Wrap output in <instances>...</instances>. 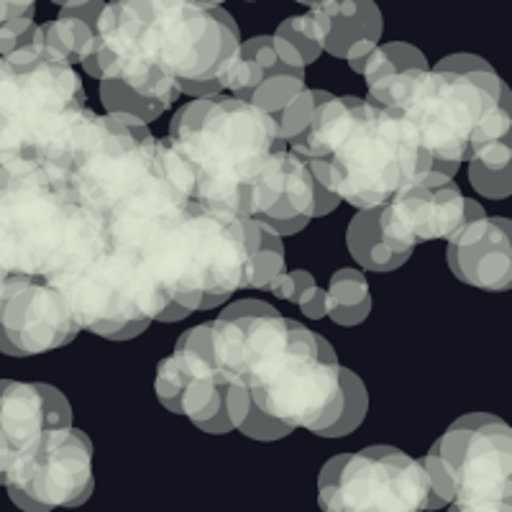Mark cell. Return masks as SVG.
<instances>
[{
    "mask_svg": "<svg viewBox=\"0 0 512 512\" xmlns=\"http://www.w3.org/2000/svg\"><path fill=\"white\" fill-rule=\"evenodd\" d=\"M341 387H344V410L338 415L336 423L323 433V438H344L349 433H354L364 418H367L369 410V392L361 382V377L351 369L341 367Z\"/></svg>",
    "mask_w": 512,
    "mask_h": 512,
    "instance_id": "4316f807",
    "label": "cell"
},
{
    "mask_svg": "<svg viewBox=\"0 0 512 512\" xmlns=\"http://www.w3.org/2000/svg\"><path fill=\"white\" fill-rule=\"evenodd\" d=\"M292 152V149H290ZM315 208V180L310 175V167L300 154H290V167H287V180L282 187L277 203L264 213V221H295V218H310L313 221Z\"/></svg>",
    "mask_w": 512,
    "mask_h": 512,
    "instance_id": "cb8c5ba5",
    "label": "cell"
},
{
    "mask_svg": "<svg viewBox=\"0 0 512 512\" xmlns=\"http://www.w3.org/2000/svg\"><path fill=\"white\" fill-rule=\"evenodd\" d=\"M103 246L100 223L59 182L31 175L0 185V282L52 280Z\"/></svg>",
    "mask_w": 512,
    "mask_h": 512,
    "instance_id": "ba28073f",
    "label": "cell"
},
{
    "mask_svg": "<svg viewBox=\"0 0 512 512\" xmlns=\"http://www.w3.org/2000/svg\"><path fill=\"white\" fill-rule=\"evenodd\" d=\"M236 431L244 433L246 438H254V441H280V438H287L290 433H295L292 428H287V425L277 423V420H272L269 415H264L262 410L256 408L254 402L249 405L246 418L241 420V425Z\"/></svg>",
    "mask_w": 512,
    "mask_h": 512,
    "instance_id": "d6a6232c",
    "label": "cell"
},
{
    "mask_svg": "<svg viewBox=\"0 0 512 512\" xmlns=\"http://www.w3.org/2000/svg\"><path fill=\"white\" fill-rule=\"evenodd\" d=\"M315 285V277L308 272V269H292V272H280L269 282L267 290L272 292L274 297L280 300H287V303H297L300 295H303L308 287Z\"/></svg>",
    "mask_w": 512,
    "mask_h": 512,
    "instance_id": "836d02e7",
    "label": "cell"
},
{
    "mask_svg": "<svg viewBox=\"0 0 512 512\" xmlns=\"http://www.w3.org/2000/svg\"><path fill=\"white\" fill-rule=\"evenodd\" d=\"M466 162H477L479 167L492 169V172H502V169L512 167V144L510 136L497 141H487V144L477 146L472 152V157L466 159Z\"/></svg>",
    "mask_w": 512,
    "mask_h": 512,
    "instance_id": "e575fe53",
    "label": "cell"
},
{
    "mask_svg": "<svg viewBox=\"0 0 512 512\" xmlns=\"http://www.w3.org/2000/svg\"><path fill=\"white\" fill-rule=\"evenodd\" d=\"M277 308H272L269 303L259 300V297H246V300H233L231 305H226L218 318L228 320V318H249V315H274Z\"/></svg>",
    "mask_w": 512,
    "mask_h": 512,
    "instance_id": "f35d334b",
    "label": "cell"
},
{
    "mask_svg": "<svg viewBox=\"0 0 512 512\" xmlns=\"http://www.w3.org/2000/svg\"><path fill=\"white\" fill-rule=\"evenodd\" d=\"M169 297L187 310H213L249 287L251 251L244 218L190 205L141 246Z\"/></svg>",
    "mask_w": 512,
    "mask_h": 512,
    "instance_id": "9c48e42d",
    "label": "cell"
},
{
    "mask_svg": "<svg viewBox=\"0 0 512 512\" xmlns=\"http://www.w3.org/2000/svg\"><path fill=\"white\" fill-rule=\"evenodd\" d=\"M34 31V16H21L13 18V21H6V24L0 26V57H6V54L31 44L34 41Z\"/></svg>",
    "mask_w": 512,
    "mask_h": 512,
    "instance_id": "d590c367",
    "label": "cell"
},
{
    "mask_svg": "<svg viewBox=\"0 0 512 512\" xmlns=\"http://www.w3.org/2000/svg\"><path fill=\"white\" fill-rule=\"evenodd\" d=\"M328 31H331L328 13L323 11V6H313L308 8V13L285 18V21L277 26L274 34L282 36L285 41H290L292 47L297 49V54L303 57L305 67H308V64L318 62V57L323 54Z\"/></svg>",
    "mask_w": 512,
    "mask_h": 512,
    "instance_id": "d4e9b609",
    "label": "cell"
},
{
    "mask_svg": "<svg viewBox=\"0 0 512 512\" xmlns=\"http://www.w3.org/2000/svg\"><path fill=\"white\" fill-rule=\"evenodd\" d=\"M305 88H308V85H305V77L267 75L259 82V88L251 93L249 103H254L256 108H262L269 116H277V113H280L290 100H295L297 95L303 93Z\"/></svg>",
    "mask_w": 512,
    "mask_h": 512,
    "instance_id": "f546056e",
    "label": "cell"
},
{
    "mask_svg": "<svg viewBox=\"0 0 512 512\" xmlns=\"http://www.w3.org/2000/svg\"><path fill=\"white\" fill-rule=\"evenodd\" d=\"M154 390L169 413L185 415L200 431L213 436L233 431L226 410V379L213 359L210 323L177 338L175 351L159 361Z\"/></svg>",
    "mask_w": 512,
    "mask_h": 512,
    "instance_id": "5bb4252c",
    "label": "cell"
},
{
    "mask_svg": "<svg viewBox=\"0 0 512 512\" xmlns=\"http://www.w3.org/2000/svg\"><path fill=\"white\" fill-rule=\"evenodd\" d=\"M341 205V198L338 195H333L331 190H326V187L320 185V182H315V208H313V218L318 216H328V213H333V210Z\"/></svg>",
    "mask_w": 512,
    "mask_h": 512,
    "instance_id": "60d3db41",
    "label": "cell"
},
{
    "mask_svg": "<svg viewBox=\"0 0 512 512\" xmlns=\"http://www.w3.org/2000/svg\"><path fill=\"white\" fill-rule=\"evenodd\" d=\"M246 3H254V0H246Z\"/></svg>",
    "mask_w": 512,
    "mask_h": 512,
    "instance_id": "c3c4849f",
    "label": "cell"
},
{
    "mask_svg": "<svg viewBox=\"0 0 512 512\" xmlns=\"http://www.w3.org/2000/svg\"><path fill=\"white\" fill-rule=\"evenodd\" d=\"M446 262L456 280L479 290L502 292L512 285V226L505 216L469 221L448 239Z\"/></svg>",
    "mask_w": 512,
    "mask_h": 512,
    "instance_id": "ac0fdd59",
    "label": "cell"
},
{
    "mask_svg": "<svg viewBox=\"0 0 512 512\" xmlns=\"http://www.w3.org/2000/svg\"><path fill=\"white\" fill-rule=\"evenodd\" d=\"M323 512H425L428 477L395 446H369L328 459L318 477Z\"/></svg>",
    "mask_w": 512,
    "mask_h": 512,
    "instance_id": "7c38bea8",
    "label": "cell"
},
{
    "mask_svg": "<svg viewBox=\"0 0 512 512\" xmlns=\"http://www.w3.org/2000/svg\"><path fill=\"white\" fill-rule=\"evenodd\" d=\"M80 328L108 338L136 320H157L172 303L152 262L136 246L105 244L88 262L52 277Z\"/></svg>",
    "mask_w": 512,
    "mask_h": 512,
    "instance_id": "8fae6325",
    "label": "cell"
},
{
    "mask_svg": "<svg viewBox=\"0 0 512 512\" xmlns=\"http://www.w3.org/2000/svg\"><path fill=\"white\" fill-rule=\"evenodd\" d=\"M331 98L333 93H326V90L305 88L295 100H290V103H287L285 108L274 116V121H277V131H280V139L285 141V144H290L292 139H297V136L303 134L305 128L310 126V121H313L315 108Z\"/></svg>",
    "mask_w": 512,
    "mask_h": 512,
    "instance_id": "f1b7e54d",
    "label": "cell"
},
{
    "mask_svg": "<svg viewBox=\"0 0 512 512\" xmlns=\"http://www.w3.org/2000/svg\"><path fill=\"white\" fill-rule=\"evenodd\" d=\"M469 182L482 198L505 200L512 192V167L492 172V169L479 167L477 162H469Z\"/></svg>",
    "mask_w": 512,
    "mask_h": 512,
    "instance_id": "1f68e13d",
    "label": "cell"
},
{
    "mask_svg": "<svg viewBox=\"0 0 512 512\" xmlns=\"http://www.w3.org/2000/svg\"><path fill=\"white\" fill-rule=\"evenodd\" d=\"M492 64L487 59H482L479 54H469V52H456V54H448L443 57L441 62H436L433 70H441V72H456V75H469V72H477V70H489Z\"/></svg>",
    "mask_w": 512,
    "mask_h": 512,
    "instance_id": "8d00e7d4",
    "label": "cell"
},
{
    "mask_svg": "<svg viewBox=\"0 0 512 512\" xmlns=\"http://www.w3.org/2000/svg\"><path fill=\"white\" fill-rule=\"evenodd\" d=\"M320 6L331 21L323 52L336 59H346L351 70L356 72L361 59L367 57L382 39V11L374 0H326Z\"/></svg>",
    "mask_w": 512,
    "mask_h": 512,
    "instance_id": "ffe728a7",
    "label": "cell"
},
{
    "mask_svg": "<svg viewBox=\"0 0 512 512\" xmlns=\"http://www.w3.org/2000/svg\"><path fill=\"white\" fill-rule=\"evenodd\" d=\"M448 512H466V510H454V507H448ZM482 512H512V510H482Z\"/></svg>",
    "mask_w": 512,
    "mask_h": 512,
    "instance_id": "bcb514c9",
    "label": "cell"
},
{
    "mask_svg": "<svg viewBox=\"0 0 512 512\" xmlns=\"http://www.w3.org/2000/svg\"><path fill=\"white\" fill-rule=\"evenodd\" d=\"M59 185L100 223L105 244L136 249L195 205L192 167L154 134L72 159Z\"/></svg>",
    "mask_w": 512,
    "mask_h": 512,
    "instance_id": "5b68a950",
    "label": "cell"
},
{
    "mask_svg": "<svg viewBox=\"0 0 512 512\" xmlns=\"http://www.w3.org/2000/svg\"><path fill=\"white\" fill-rule=\"evenodd\" d=\"M264 77L267 75H264V70L254 62V59L239 54V59H236V62H233L231 67L223 72L221 80H223V85H226L228 93H231V98L249 100L251 93L259 88V82H262Z\"/></svg>",
    "mask_w": 512,
    "mask_h": 512,
    "instance_id": "4dcf8cb0",
    "label": "cell"
},
{
    "mask_svg": "<svg viewBox=\"0 0 512 512\" xmlns=\"http://www.w3.org/2000/svg\"><path fill=\"white\" fill-rule=\"evenodd\" d=\"M200 3H205V6H223L226 0H200Z\"/></svg>",
    "mask_w": 512,
    "mask_h": 512,
    "instance_id": "f6af8a7d",
    "label": "cell"
},
{
    "mask_svg": "<svg viewBox=\"0 0 512 512\" xmlns=\"http://www.w3.org/2000/svg\"><path fill=\"white\" fill-rule=\"evenodd\" d=\"M3 487L24 512L80 507L95 489L93 443L75 425L49 428L11 466Z\"/></svg>",
    "mask_w": 512,
    "mask_h": 512,
    "instance_id": "4fadbf2b",
    "label": "cell"
},
{
    "mask_svg": "<svg viewBox=\"0 0 512 512\" xmlns=\"http://www.w3.org/2000/svg\"><path fill=\"white\" fill-rule=\"evenodd\" d=\"M149 323H152V320H136V323H128V326L121 328V331L111 333V336H108V341H116V344L131 341V338H136L139 333H144L146 328H149Z\"/></svg>",
    "mask_w": 512,
    "mask_h": 512,
    "instance_id": "b9f144b4",
    "label": "cell"
},
{
    "mask_svg": "<svg viewBox=\"0 0 512 512\" xmlns=\"http://www.w3.org/2000/svg\"><path fill=\"white\" fill-rule=\"evenodd\" d=\"M95 34L100 80L123 82L167 108L180 98V82L221 77L241 54L231 13L200 0H108Z\"/></svg>",
    "mask_w": 512,
    "mask_h": 512,
    "instance_id": "6da1fadb",
    "label": "cell"
},
{
    "mask_svg": "<svg viewBox=\"0 0 512 512\" xmlns=\"http://www.w3.org/2000/svg\"><path fill=\"white\" fill-rule=\"evenodd\" d=\"M100 82V100H103L105 111L111 116H131L141 123H152L159 116H164V111H169L164 103H157L152 98H144L136 90H131L123 82L111 80V77H103Z\"/></svg>",
    "mask_w": 512,
    "mask_h": 512,
    "instance_id": "484cf974",
    "label": "cell"
},
{
    "mask_svg": "<svg viewBox=\"0 0 512 512\" xmlns=\"http://www.w3.org/2000/svg\"><path fill=\"white\" fill-rule=\"evenodd\" d=\"M77 3H85V0H67V6H77Z\"/></svg>",
    "mask_w": 512,
    "mask_h": 512,
    "instance_id": "7dc6e473",
    "label": "cell"
},
{
    "mask_svg": "<svg viewBox=\"0 0 512 512\" xmlns=\"http://www.w3.org/2000/svg\"><path fill=\"white\" fill-rule=\"evenodd\" d=\"M190 313H192V310H187L185 305H180V303H175V300H172V303H169L167 308H164L162 313L157 315V320H162V323H177V320H185Z\"/></svg>",
    "mask_w": 512,
    "mask_h": 512,
    "instance_id": "7bdbcfd3",
    "label": "cell"
},
{
    "mask_svg": "<svg viewBox=\"0 0 512 512\" xmlns=\"http://www.w3.org/2000/svg\"><path fill=\"white\" fill-rule=\"evenodd\" d=\"M379 208L359 210L346 228V246L359 267L369 272H395L408 262L413 251H400L384 241L379 231Z\"/></svg>",
    "mask_w": 512,
    "mask_h": 512,
    "instance_id": "44dd1931",
    "label": "cell"
},
{
    "mask_svg": "<svg viewBox=\"0 0 512 512\" xmlns=\"http://www.w3.org/2000/svg\"><path fill=\"white\" fill-rule=\"evenodd\" d=\"M262 226V241L256 246L254 256H251V290H267L269 282L280 272H285V244L274 231H269L262 221H256Z\"/></svg>",
    "mask_w": 512,
    "mask_h": 512,
    "instance_id": "83f0119b",
    "label": "cell"
},
{
    "mask_svg": "<svg viewBox=\"0 0 512 512\" xmlns=\"http://www.w3.org/2000/svg\"><path fill=\"white\" fill-rule=\"evenodd\" d=\"M297 305H300V313H303L308 320L326 318V315H328V295H326V290H323V287H318V285L308 287V290H305L303 295H300Z\"/></svg>",
    "mask_w": 512,
    "mask_h": 512,
    "instance_id": "74e56055",
    "label": "cell"
},
{
    "mask_svg": "<svg viewBox=\"0 0 512 512\" xmlns=\"http://www.w3.org/2000/svg\"><path fill=\"white\" fill-rule=\"evenodd\" d=\"M82 108L75 67L41 59L34 41L0 57V185L31 175L62 180Z\"/></svg>",
    "mask_w": 512,
    "mask_h": 512,
    "instance_id": "8992f818",
    "label": "cell"
},
{
    "mask_svg": "<svg viewBox=\"0 0 512 512\" xmlns=\"http://www.w3.org/2000/svg\"><path fill=\"white\" fill-rule=\"evenodd\" d=\"M72 425L70 400L44 382L0 379V484L49 428Z\"/></svg>",
    "mask_w": 512,
    "mask_h": 512,
    "instance_id": "e0dca14e",
    "label": "cell"
},
{
    "mask_svg": "<svg viewBox=\"0 0 512 512\" xmlns=\"http://www.w3.org/2000/svg\"><path fill=\"white\" fill-rule=\"evenodd\" d=\"M287 146L305 159L315 182L356 210L382 208L418 185L433 162L400 113L351 95L320 103L310 126Z\"/></svg>",
    "mask_w": 512,
    "mask_h": 512,
    "instance_id": "277c9868",
    "label": "cell"
},
{
    "mask_svg": "<svg viewBox=\"0 0 512 512\" xmlns=\"http://www.w3.org/2000/svg\"><path fill=\"white\" fill-rule=\"evenodd\" d=\"M464 192L454 177L428 169V175L379 208V231L384 241L400 251L418 244L451 239L464 226Z\"/></svg>",
    "mask_w": 512,
    "mask_h": 512,
    "instance_id": "2e32d148",
    "label": "cell"
},
{
    "mask_svg": "<svg viewBox=\"0 0 512 512\" xmlns=\"http://www.w3.org/2000/svg\"><path fill=\"white\" fill-rule=\"evenodd\" d=\"M328 295V318L336 326H359L372 313V290L361 269H338L331 277Z\"/></svg>",
    "mask_w": 512,
    "mask_h": 512,
    "instance_id": "7402d4cb",
    "label": "cell"
},
{
    "mask_svg": "<svg viewBox=\"0 0 512 512\" xmlns=\"http://www.w3.org/2000/svg\"><path fill=\"white\" fill-rule=\"evenodd\" d=\"M420 464L428 477L425 510H512V431L497 415H461Z\"/></svg>",
    "mask_w": 512,
    "mask_h": 512,
    "instance_id": "30bf717a",
    "label": "cell"
},
{
    "mask_svg": "<svg viewBox=\"0 0 512 512\" xmlns=\"http://www.w3.org/2000/svg\"><path fill=\"white\" fill-rule=\"evenodd\" d=\"M295 3H303V6L313 8V6H320V3H326V0H295Z\"/></svg>",
    "mask_w": 512,
    "mask_h": 512,
    "instance_id": "ee69618b",
    "label": "cell"
},
{
    "mask_svg": "<svg viewBox=\"0 0 512 512\" xmlns=\"http://www.w3.org/2000/svg\"><path fill=\"white\" fill-rule=\"evenodd\" d=\"M431 67L425 54L420 52L415 44L408 41H387V44H377L367 57L361 59L359 75H364L367 88L374 90L384 82H390L392 77H397L405 70H425Z\"/></svg>",
    "mask_w": 512,
    "mask_h": 512,
    "instance_id": "603a6c76",
    "label": "cell"
},
{
    "mask_svg": "<svg viewBox=\"0 0 512 512\" xmlns=\"http://www.w3.org/2000/svg\"><path fill=\"white\" fill-rule=\"evenodd\" d=\"M36 0H0V26L21 16H34Z\"/></svg>",
    "mask_w": 512,
    "mask_h": 512,
    "instance_id": "ab89813d",
    "label": "cell"
},
{
    "mask_svg": "<svg viewBox=\"0 0 512 512\" xmlns=\"http://www.w3.org/2000/svg\"><path fill=\"white\" fill-rule=\"evenodd\" d=\"M167 139L192 167L200 208L262 218L280 198L292 152L274 116L249 100H190L172 116Z\"/></svg>",
    "mask_w": 512,
    "mask_h": 512,
    "instance_id": "3957f363",
    "label": "cell"
},
{
    "mask_svg": "<svg viewBox=\"0 0 512 512\" xmlns=\"http://www.w3.org/2000/svg\"><path fill=\"white\" fill-rule=\"evenodd\" d=\"M372 103L392 108L413 126L433 162L461 167L477 146L510 136L512 95H492L472 77L433 67L405 70L369 90Z\"/></svg>",
    "mask_w": 512,
    "mask_h": 512,
    "instance_id": "52a82bcc",
    "label": "cell"
},
{
    "mask_svg": "<svg viewBox=\"0 0 512 512\" xmlns=\"http://www.w3.org/2000/svg\"><path fill=\"white\" fill-rule=\"evenodd\" d=\"M105 0H85L77 6L59 8V16L47 24H36L34 49L41 59L59 64H80L95 52L98 41V18Z\"/></svg>",
    "mask_w": 512,
    "mask_h": 512,
    "instance_id": "d6986e66",
    "label": "cell"
},
{
    "mask_svg": "<svg viewBox=\"0 0 512 512\" xmlns=\"http://www.w3.org/2000/svg\"><path fill=\"white\" fill-rule=\"evenodd\" d=\"M210 331L218 372L244 384L264 415L315 436L336 423L344 410L341 364L320 333L280 313L216 318Z\"/></svg>",
    "mask_w": 512,
    "mask_h": 512,
    "instance_id": "7a4b0ae2",
    "label": "cell"
},
{
    "mask_svg": "<svg viewBox=\"0 0 512 512\" xmlns=\"http://www.w3.org/2000/svg\"><path fill=\"white\" fill-rule=\"evenodd\" d=\"M80 326L49 280L13 277L0 297V354L36 356L72 344Z\"/></svg>",
    "mask_w": 512,
    "mask_h": 512,
    "instance_id": "9a60e30c",
    "label": "cell"
}]
</instances>
